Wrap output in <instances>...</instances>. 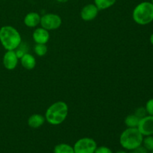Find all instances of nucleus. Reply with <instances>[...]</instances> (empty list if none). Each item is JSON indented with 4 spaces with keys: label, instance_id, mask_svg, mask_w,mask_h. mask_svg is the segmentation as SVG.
<instances>
[{
    "label": "nucleus",
    "instance_id": "12",
    "mask_svg": "<svg viewBox=\"0 0 153 153\" xmlns=\"http://www.w3.org/2000/svg\"><path fill=\"white\" fill-rule=\"evenodd\" d=\"M19 61L23 68L27 70H31L35 67L36 66V59L31 54L26 52L20 58Z\"/></svg>",
    "mask_w": 153,
    "mask_h": 153
},
{
    "label": "nucleus",
    "instance_id": "16",
    "mask_svg": "<svg viewBox=\"0 0 153 153\" xmlns=\"http://www.w3.org/2000/svg\"><path fill=\"white\" fill-rule=\"evenodd\" d=\"M139 121H140V118L137 117L134 114H133L128 115L125 118L124 123L127 128H137Z\"/></svg>",
    "mask_w": 153,
    "mask_h": 153
},
{
    "label": "nucleus",
    "instance_id": "9",
    "mask_svg": "<svg viewBox=\"0 0 153 153\" xmlns=\"http://www.w3.org/2000/svg\"><path fill=\"white\" fill-rule=\"evenodd\" d=\"M100 10L94 4H88L84 6L80 12V16L82 20L92 21L97 18Z\"/></svg>",
    "mask_w": 153,
    "mask_h": 153
},
{
    "label": "nucleus",
    "instance_id": "22",
    "mask_svg": "<svg viewBox=\"0 0 153 153\" xmlns=\"http://www.w3.org/2000/svg\"><path fill=\"white\" fill-rule=\"evenodd\" d=\"M148 152H149V151L146 150V149L141 145V146L136 148V149H134V150L131 151L129 153H148Z\"/></svg>",
    "mask_w": 153,
    "mask_h": 153
},
{
    "label": "nucleus",
    "instance_id": "10",
    "mask_svg": "<svg viewBox=\"0 0 153 153\" xmlns=\"http://www.w3.org/2000/svg\"><path fill=\"white\" fill-rule=\"evenodd\" d=\"M33 40L35 43H41V44H46L49 42L50 38L49 31L41 26L35 28L32 34Z\"/></svg>",
    "mask_w": 153,
    "mask_h": 153
},
{
    "label": "nucleus",
    "instance_id": "3",
    "mask_svg": "<svg viewBox=\"0 0 153 153\" xmlns=\"http://www.w3.org/2000/svg\"><path fill=\"white\" fill-rule=\"evenodd\" d=\"M143 136L137 128H127L120 136V143L123 149L132 151L142 145Z\"/></svg>",
    "mask_w": 153,
    "mask_h": 153
},
{
    "label": "nucleus",
    "instance_id": "23",
    "mask_svg": "<svg viewBox=\"0 0 153 153\" xmlns=\"http://www.w3.org/2000/svg\"><path fill=\"white\" fill-rule=\"evenodd\" d=\"M149 41H150V43L153 46V33L150 35L149 37Z\"/></svg>",
    "mask_w": 153,
    "mask_h": 153
},
{
    "label": "nucleus",
    "instance_id": "25",
    "mask_svg": "<svg viewBox=\"0 0 153 153\" xmlns=\"http://www.w3.org/2000/svg\"><path fill=\"white\" fill-rule=\"evenodd\" d=\"M115 153H127V152L123 150H120V151H117V152H116Z\"/></svg>",
    "mask_w": 153,
    "mask_h": 153
},
{
    "label": "nucleus",
    "instance_id": "17",
    "mask_svg": "<svg viewBox=\"0 0 153 153\" xmlns=\"http://www.w3.org/2000/svg\"><path fill=\"white\" fill-rule=\"evenodd\" d=\"M34 53L39 57H43L46 55L48 52V47L46 44H41V43H36L34 46Z\"/></svg>",
    "mask_w": 153,
    "mask_h": 153
},
{
    "label": "nucleus",
    "instance_id": "14",
    "mask_svg": "<svg viewBox=\"0 0 153 153\" xmlns=\"http://www.w3.org/2000/svg\"><path fill=\"white\" fill-rule=\"evenodd\" d=\"M117 0H94V4L100 10H106L112 7L116 3Z\"/></svg>",
    "mask_w": 153,
    "mask_h": 153
},
{
    "label": "nucleus",
    "instance_id": "19",
    "mask_svg": "<svg viewBox=\"0 0 153 153\" xmlns=\"http://www.w3.org/2000/svg\"><path fill=\"white\" fill-rule=\"evenodd\" d=\"M145 108H146L148 115L153 116V98L150 99V100L146 102Z\"/></svg>",
    "mask_w": 153,
    "mask_h": 153
},
{
    "label": "nucleus",
    "instance_id": "21",
    "mask_svg": "<svg viewBox=\"0 0 153 153\" xmlns=\"http://www.w3.org/2000/svg\"><path fill=\"white\" fill-rule=\"evenodd\" d=\"M94 153H114L113 151L109 147L105 146H97Z\"/></svg>",
    "mask_w": 153,
    "mask_h": 153
},
{
    "label": "nucleus",
    "instance_id": "6",
    "mask_svg": "<svg viewBox=\"0 0 153 153\" xmlns=\"http://www.w3.org/2000/svg\"><path fill=\"white\" fill-rule=\"evenodd\" d=\"M97 147V142L91 137L79 139L73 146L75 153H94Z\"/></svg>",
    "mask_w": 153,
    "mask_h": 153
},
{
    "label": "nucleus",
    "instance_id": "5",
    "mask_svg": "<svg viewBox=\"0 0 153 153\" xmlns=\"http://www.w3.org/2000/svg\"><path fill=\"white\" fill-rule=\"evenodd\" d=\"M62 24V19L56 13H48L41 16L40 26L47 31H54L61 27Z\"/></svg>",
    "mask_w": 153,
    "mask_h": 153
},
{
    "label": "nucleus",
    "instance_id": "1",
    "mask_svg": "<svg viewBox=\"0 0 153 153\" xmlns=\"http://www.w3.org/2000/svg\"><path fill=\"white\" fill-rule=\"evenodd\" d=\"M68 105L65 102H55L46 109L45 119L50 125L58 126L65 121L68 116Z\"/></svg>",
    "mask_w": 153,
    "mask_h": 153
},
{
    "label": "nucleus",
    "instance_id": "20",
    "mask_svg": "<svg viewBox=\"0 0 153 153\" xmlns=\"http://www.w3.org/2000/svg\"><path fill=\"white\" fill-rule=\"evenodd\" d=\"M134 114H135L137 117L141 119V118H143V117L147 115V112H146V108H145V107H140L136 109L135 112H134Z\"/></svg>",
    "mask_w": 153,
    "mask_h": 153
},
{
    "label": "nucleus",
    "instance_id": "4",
    "mask_svg": "<svg viewBox=\"0 0 153 153\" xmlns=\"http://www.w3.org/2000/svg\"><path fill=\"white\" fill-rule=\"evenodd\" d=\"M132 19L140 25H146L153 21V4L151 1H142L132 11Z\"/></svg>",
    "mask_w": 153,
    "mask_h": 153
},
{
    "label": "nucleus",
    "instance_id": "11",
    "mask_svg": "<svg viewBox=\"0 0 153 153\" xmlns=\"http://www.w3.org/2000/svg\"><path fill=\"white\" fill-rule=\"evenodd\" d=\"M41 16L37 12H29L25 16L23 19L24 24L28 28H35L40 25Z\"/></svg>",
    "mask_w": 153,
    "mask_h": 153
},
{
    "label": "nucleus",
    "instance_id": "7",
    "mask_svg": "<svg viewBox=\"0 0 153 153\" xmlns=\"http://www.w3.org/2000/svg\"><path fill=\"white\" fill-rule=\"evenodd\" d=\"M137 128L143 137L153 135V116L147 114L140 119Z\"/></svg>",
    "mask_w": 153,
    "mask_h": 153
},
{
    "label": "nucleus",
    "instance_id": "15",
    "mask_svg": "<svg viewBox=\"0 0 153 153\" xmlns=\"http://www.w3.org/2000/svg\"><path fill=\"white\" fill-rule=\"evenodd\" d=\"M54 153H75L73 146L68 143H59L54 148Z\"/></svg>",
    "mask_w": 153,
    "mask_h": 153
},
{
    "label": "nucleus",
    "instance_id": "13",
    "mask_svg": "<svg viewBox=\"0 0 153 153\" xmlns=\"http://www.w3.org/2000/svg\"><path fill=\"white\" fill-rule=\"evenodd\" d=\"M46 122L45 116L39 114H34L31 115L28 119V126L32 128H38L41 127Z\"/></svg>",
    "mask_w": 153,
    "mask_h": 153
},
{
    "label": "nucleus",
    "instance_id": "18",
    "mask_svg": "<svg viewBox=\"0 0 153 153\" xmlns=\"http://www.w3.org/2000/svg\"><path fill=\"white\" fill-rule=\"evenodd\" d=\"M142 146L149 152L153 150V135L144 136L142 142Z\"/></svg>",
    "mask_w": 153,
    "mask_h": 153
},
{
    "label": "nucleus",
    "instance_id": "26",
    "mask_svg": "<svg viewBox=\"0 0 153 153\" xmlns=\"http://www.w3.org/2000/svg\"><path fill=\"white\" fill-rule=\"evenodd\" d=\"M151 2H152V4H153V0H152V1H151Z\"/></svg>",
    "mask_w": 153,
    "mask_h": 153
},
{
    "label": "nucleus",
    "instance_id": "27",
    "mask_svg": "<svg viewBox=\"0 0 153 153\" xmlns=\"http://www.w3.org/2000/svg\"><path fill=\"white\" fill-rule=\"evenodd\" d=\"M151 153H153V150L152 151V152H151Z\"/></svg>",
    "mask_w": 153,
    "mask_h": 153
},
{
    "label": "nucleus",
    "instance_id": "24",
    "mask_svg": "<svg viewBox=\"0 0 153 153\" xmlns=\"http://www.w3.org/2000/svg\"><path fill=\"white\" fill-rule=\"evenodd\" d=\"M57 1H58V2H61V3H64V2H67V1H68L69 0H56Z\"/></svg>",
    "mask_w": 153,
    "mask_h": 153
},
{
    "label": "nucleus",
    "instance_id": "8",
    "mask_svg": "<svg viewBox=\"0 0 153 153\" xmlns=\"http://www.w3.org/2000/svg\"><path fill=\"white\" fill-rule=\"evenodd\" d=\"M19 58L15 50H7L2 58V64L7 70H13L17 67Z\"/></svg>",
    "mask_w": 153,
    "mask_h": 153
},
{
    "label": "nucleus",
    "instance_id": "2",
    "mask_svg": "<svg viewBox=\"0 0 153 153\" xmlns=\"http://www.w3.org/2000/svg\"><path fill=\"white\" fill-rule=\"evenodd\" d=\"M0 43L6 51L16 50L22 43V37L14 27L4 25L0 28Z\"/></svg>",
    "mask_w": 153,
    "mask_h": 153
}]
</instances>
